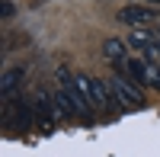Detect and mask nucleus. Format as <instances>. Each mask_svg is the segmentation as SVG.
<instances>
[{
    "label": "nucleus",
    "mask_w": 160,
    "mask_h": 157,
    "mask_svg": "<svg viewBox=\"0 0 160 157\" xmlns=\"http://www.w3.org/2000/svg\"><path fill=\"white\" fill-rule=\"evenodd\" d=\"M109 87H112L118 106H128V109H141L144 106V93L135 87V80H128L125 74H118L115 80H109Z\"/></svg>",
    "instance_id": "1"
},
{
    "label": "nucleus",
    "mask_w": 160,
    "mask_h": 157,
    "mask_svg": "<svg viewBox=\"0 0 160 157\" xmlns=\"http://www.w3.org/2000/svg\"><path fill=\"white\" fill-rule=\"evenodd\" d=\"M35 128H38V135H48L51 132V125H55V115H58V109H55V93H38L35 96Z\"/></svg>",
    "instance_id": "2"
},
{
    "label": "nucleus",
    "mask_w": 160,
    "mask_h": 157,
    "mask_svg": "<svg viewBox=\"0 0 160 157\" xmlns=\"http://www.w3.org/2000/svg\"><path fill=\"white\" fill-rule=\"evenodd\" d=\"M157 19V10L154 7H125V10H118V23H128V26H148Z\"/></svg>",
    "instance_id": "3"
},
{
    "label": "nucleus",
    "mask_w": 160,
    "mask_h": 157,
    "mask_svg": "<svg viewBox=\"0 0 160 157\" xmlns=\"http://www.w3.org/2000/svg\"><path fill=\"white\" fill-rule=\"evenodd\" d=\"M102 55H106V61H112L115 68H118V74H125V61H128V45L122 42V38H106V42H102Z\"/></svg>",
    "instance_id": "4"
},
{
    "label": "nucleus",
    "mask_w": 160,
    "mask_h": 157,
    "mask_svg": "<svg viewBox=\"0 0 160 157\" xmlns=\"http://www.w3.org/2000/svg\"><path fill=\"white\" fill-rule=\"evenodd\" d=\"M90 99H93V106H99V109H112V106H118L112 87H106V80H93V77H90Z\"/></svg>",
    "instance_id": "5"
},
{
    "label": "nucleus",
    "mask_w": 160,
    "mask_h": 157,
    "mask_svg": "<svg viewBox=\"0 0 160 157\" xmlns=\"http://www.w3.org/2000/svg\"><path fill=\"white\" fill-rule=\"evenodd\" d=\"M22 80H26V68H7L3 71V80H0V93H3V99H13V93L19 90Z\"/></svg>",
    "instance_id": "6"
},
{
    "label": "nucleus",
    "mask_w": 160,
    "mask_h": 157,
    "mask_svg": "<svg viewBox=\"0 0 160 157\" xmlns=\"http://www.w3.org/2000/svg\"><path fill=\"white\" fill-rule=\"evenodd\" d=\"M125 74L131 77L135 84L141 87H148V61H138V58H128L125 61Z\"/></svg>",
    "instance_id": "7"
},
{
    "label": "nucleus",
    "mask_w": 160,
    "mask_h": 157,
    "mask_svg": "<svg viewBox=\"0 0 160 157\" xmlns=\"http://www.w3.org/2000/svg\"><path fill=\"white\" fill-rule=\"evenodd\" d=\"M55 109H58V119H68V115H77V109H74V99L68 96V90H55Z\"/></svg>",
    "instance_id": "8"
},
{
    "label": "nucleus",
    "mask_w": 160,
    "mask_h": 157,
    "mask_svg": "<svg viewBox=\"0 0 160 157\" xmlns=\"http://www.w3.org/2000/svg\"><path fill=\"white\" fill-rule=\"evenodd\" d=\"M154 42H157V38H154L148 29H141V26H138V29H131V35H128V45H135V48H144V51H148Z\"/></svg>",
    "instance_id": "9"
},
{
    "label": "nucleus",
    "mask_w": 160,
    "mask_h": 157,
    "mask_svg": "<svg viewBox=\"0 0 160 157\" xmlns=\"http://www.w3.org/2000/svg\"><path fill=\"white\" fill-rule=\"evenodd\" d=\"M148 87L160 90V64L157 61H148Z\"/></svg>",
    "instance_id": "10"
},
{
    "label": "nucleus",
    "mask_w": 160,
    "mask_h": 157,
    "mask_svg": "<svg viewBox=\"0 0 160 157\" xmlns=\"http://www.w3.org/2000/svg\"><path fill=\"white\" fill-rule=\"evenodd\" d=\"M0 13H3V19L13 16V3H10V0H3V10H0Z\"/></svg>",
    "instance_id": "11"
},
{
    "label": "nucleus",
    "mask_w": 160,
    "mask_h": 157,
    "mask_svg": "<svg viewBox=\"0 0 160 157\" xmlns=\"http://www.w3.org/2000/svg\"><path fill=\"white\" fill-rule=\"evenodd\" d=\"M148 3H154V7H160V0H148Z\"/></svg>",
    "instance_id": "12"
}]
</instances>
